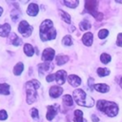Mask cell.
Instances as JSON below:
<instances>
[{
	"label": "cell",
	"mask_w": 122,
	"mask_h": 122,
	"mask_svg": "<svg viewBox=\"0 0 122 122\" xmlns=\"http://www.w3.org/2000/svg\"><path fill=\"white\" fill-rule=\"evenodd\" d=\"M39 35L42 41L52 40L56 37V30L51 19H46L41 23L39 28Z\"/></svg>",
	"instance_id": "cell-1"
},
{
	"label": "cell",
	"mask_w": 122,
	"mask_h": 122,
	"mask_svg": "<svg viewBox=\"0 0 122 122\" xmlns=\"http://www.w3.org/2000/svg\"><path fill=\"white\" fill-rule=\"evenodd\" d=\"M96 106L100 112L106 113L108 116L113 117L118 113V106L114 102L107 100H98Z\"/></svg>",
	"instance_id": "cell-2"
},
{
	"label": "cell",
	"mask_w": 122,
	"mask_h": 122,
	"mask_svg": "<svg viewBox=\"0 0 122 122\" xmlns=\"http://www.w3.org/2000/svg\"><path fill=\"white\" fill-rule=\"evenodd\" d=\"M40 88V82H38L36 79H32L30 81H28L25 85L26 93H27V103L29 105L32 104L36 97H37V90Z\"/></svg>",
	"instance_id": "cell-3"
},
{
	"label": "cell",
	"mask_w": 122,
	"mask_h": 122,
	"mask_svg": "<svg viewBox=\"0 0 122 122\" xmlns=\"http://www.w3.org/2000/svg\"><path fill=\"white\" fill-rule=\"evenodd\" d=\"M72 95H73V98H74L75 102L80 106L90 108V107H92L93 104H94L93 99L92 97L88 96L87 93L83 90H80V89L74 90L73 92H72Z\"/></svg>",
	"instance_id": "cell-4"
},
{
	"label": "cell",
	"mask_w": 122,
	"mask_h": 122,
	"mask_svg": "<svg viewBox=\"0 0 122 122\" xmlns=\"http://www.w3.org/2000/svg\"><path fill=\"white\" fill-rule=\"evenodd\" d=\"M96 1H86L85 8L94 18H96L97 20H101L103 18V14L96 11Z\"/></svg>",
	"instance_id": "cell-5"
},
{
	"label": "cell",
	"mask_w": 122,
	"mask_h": 122,
	"mask_svg": "<svg viewBox=\"0 0 122 122\" xmlns=\"http://www.w3.org/2000/svg\"><path fill=\"white\" fill-rule=\"evenodd\" d=\"M32 30H33V28L26 20H22L19 23L18 31H19L20 34L23 35V37H29V36H30V34L32 32Z\"/></svg>",
	"instance_id": "cell-6"
},
{
	"label": "cell",
	"mask_w": 122,
	"mask_h": 122,
	"mask_svg": "<svg viewBox=\"0 0 122 122\" xmlns=\"http://www.w3.org/2000/svg\"><path fill=\"white\" fill-rule=\"evenodd\" d=\"M55 55V51L51 48H47L43 51V53H42V60L44 62H51L52 61L53 57Z\"/></svg>",
	"instance_id": "cell-7"
},
{
	"label": "cell",
	"mask_w": 122,
	"mask_h": 122,
	"mask_svg": "<svg viewBox=\"0 0 122 122\" xmlns=\"http://www.w3.org/2000/svg\"><path fill=\"white\" fill-rule=\"evenodd\" d=\"M57 110H58V106L57 105H54V106L49 105L47 107V115H46V117H47V119L49 121L53 119V117L55 116V114L57 112Z\"/></svg>",
	"instance_id": "cell-8"
},
{
	"label": "cell",
	"mask_w": 122,
	"mask_h": 122,
	"mask_svg": "<svg viewBox=\"0 0 122 122\" xmlns=\"http://www.w3.org/2000/svg\"><path fill=\"white\" fill-rule=\"evenodd\" d=\"M66 78H67V72L64 70H60V71H56L55 80H56L58 85H63L65 83V81H66Z\"/></svg>",
	"instance_id": "cell-9"
},
{
	"label": "cell",
	"mask_w": 122,
	"mask_h": 122,
	"mask_svg": "<svg viewBox=\"0 0 122 122\" xmlns=\"http://www.w3.org/2000/svg\"><path fill=\"white\" fill-rule=\"evenodd\" d=\"M62 92H63V89L60 86H52L50 89L49 94L52 98H57L62 94Z\"/></svg>",
	"instance_id": "cell-10"
},
{
	"label": "cell",
	"mask_w": 122,
	"mask_h": 122,
	"mask_svg": "<svg viewBox=\"0 0 122 122\" xmlns=\"http://www.w3.org/2000/svg\"><path fill=\"white\" fill-rule=\"evenodd\" d=\"M38 11H39V7H38L37 4H35V3L29 4L28 9H27V13L30 16H35V15H37Z\"/></svg>",
	"instance_id": "cell-11"
},
{
	"label": "cell",
	"mask_w": 122,
	"mask_h": 122,
	"mask_svg": "<svg viewBox=\"0 0 122 122\" xmlns=\"http://www.w3.org/2000/svg\"><path fill=\"white\" fill-rule=\"evenodd\" d=\"M68 81L72 87H78L81 84V78L75 74H71L68 76Z\"/></svg>",
	"instance_id": "cell-12"
},
{
	"label": "cell",
	"mask_w": 122,
	"mask_h": 122,
	"mask_svg": "<svg viewBox=\"0 0 122 122\" xmlns=\"http://www.w3.org/2000/svg\"><path fill=\"white\" fill-rule=\"evenodd\" d=\"M92 41H93V35H92V32H86L82 36V42L84 43V45H86L88 47L92 46Z\"/></svg>",
	"instance_id": "cell-13"
},
{
	"label": "cell",
	"mask_w": 122,
	"mask_h": 122,
	"mask_svg": "<svg viewBox=\"0 0 122 122\" xmlns=\"http://www.w3.org/2000/svg\"><path fill=\"white\" fill-rule=\"evenodd\" d=\"M10 31V25L8 23H5L3 25H0V36L7 37Z\"/></svg>",
	"instance_id": "cell-14"
},
{
	"label": "cell",
	"mask_w": 122,
	"mask_h": 122,
	"mask_svg": "<svg viewBox=\"0 0 122 122\" xmlns=\"http://www.w3.org/2000/svg\"><path fill=\"white\" fill-rule=\"evenodd\" d=\"M50 62H44L42 64H39L38 65V71L40 73H43V72H46L52 69V66L51 65H49Z\"/></svg>",
	"instance_id": "cell-15"
},
{
	"label": "cell",
	"mask_w": 122,
	"mask_h": 122,
	"mask_svg": "<svg viewBox=\"0 0 122 122\" xmlns=\"http://www.w3.org/2000/svg\"><path fill=\"white\" fill-rule=\"evenodd\" d=\"M97 92H109V90H110V87L108 86V85H106V84H102V83H100V84H94V87H93Z\"/></svg>",
	"instance_id": "cell-16"
},
{
	"label": "cell",
	"mask_w": 122,
	"mask_h": 122,
	"mask_svg": "<svg viewBox=\"0 0 122 122\" xmlns=\"http://www.w3.org/2000/svg\"><path fill=\"white\" fill-rule=\"evenodd\" d=\"M24 52L27 56H32L33 53H34V49H33L32 45H30L29 43H26L24 45Z\"/></svg>",
	"instance_id": "cell-17"
},
{
	"label": "cell",
	"mask_w": 122,
	"mask_h": 122,
	"mask_svg": "<svg viewBox=\"0 0 122 122\" xmlns=\"http://www.w3.org/2000/svg\"><path fill=\"white\" fill-rule=\"evenodd\" d=\"M24 71V64L22 62H18L15 66H14V69H13V74L18 76L20 75Z\"/></svg>",
	"instance_id": "cell-18"
},
{
	"label": "cell",
	"mask_w": 122,
	"mask_h": 122,
	"mask_svg": "<svg viewBox=\"0 0 122 122\" xmlns=\"http://www.w3.org/2000/svg\"><path fill=\"white\" fill-rule=\"evenodd\" d=\"M74 122H86L85 119H83V112L80 110H75L74 111V117H73Z\"/></svg>",
	"instance_id": "cell-19"
},
{
	"label": "cell",
	"mask_w": 122,
	"mask_h": 122,
	"mask_svg": "<svg viewBox=\"0 0 122 122\" xmlns=\"http://www.w3.org/2000/svg\"><path fill=\"white\" fill-rule=\"evenodd\" d=\"M0 94L8 95L10 94V85L7 83H0Z\"/></svg>",
	"instance_id": "cell-20"
},
{
	"label": "cell",
	"mask_w": 122,
	"mask_h": 122,
	"mask_svg": "<svg viewBox=\"0 0 122 122\" xmlns=\"http://www.w3.org/2000/svg\"><path fill=\"white\" fill-rule=\"evenodd\" d=\"M69 61V56L67 55H58L56 57V64L58 66H61V65H64L65 63H67Z\"/></svg>",
	"instance_id": "cell-21"
},
{
	"label": "cell",
	"mask_w": 122,
	"mask_h": 122,
	"mask_svg": "<svg viewBox=\"0 0 122 122\" xmlns=\"http://www.w3.org/2000/svg\"><path fill=\"white\" fill-rule=\"evenodd\" d=\"M10 42H11V44L13 46H19V45H21L22 40L15 33H11V35H10Z\"/></svg>",
	"instance_id": "cell-22"
},
{
	"label": "cell",
	"mask_w": 122,
	"mask_h": 122,
	"mask_svg": "<svg viewBox=\"0 0 122 122\" xmlns=\"http://www.w3.org/2000/svg\"><path fill=\"white\" fill-rule=\"evenodd\" d=\"M63 103H64L65 106H68V107L72 106V104H73L72 97H71L70 94H65V95L63 96Z\"/></svg>",
	"instance_id": "cell-23"
},
{
	"label": "cell",
	"mask_w": 122,
	"mask_h": 122,
	"mask_svg": "<svg viewBox=\"0 0 122 122\" xmlns=\"http://www.w3.org/2000/svg\"><path fill=\"white\" fill-rule=\"evenodd\" d=\"M58 12H59L61 18H62L66 23H68V24L71 23V16H70L69 13H67L66 11H64V10H58Z\"/></svg>",
	"instance_id": "cell-24"
},
{
	"label": "cell",
	"mask_w": 122,
	"mask_h": 122,
	"mask_svg": "<svg viewBox=\"0 0 122 122\" xmlns=\"http://www.w3.org/2000/svg\"><path fill=\"white\" fill-rule=\"evenodd\" d=\"M20 15H21V13H20V11L18 10V9H13V10H11V12H10V17H11V20H12L13 22L17 21L18 18L20 17Z\"/></svg>",
	"instance_id": "cell-25"
},
{
	"label": "cell",
	"mask_w": 122,
	"mask_h": 122,
	"mask_svg": "<svg viewBox=\"0 0 122 122\" xmlns=\"http://www.w3.org/2000/svg\"><path fill=\"white\" fill-rule=\"evenodd\" d=\"M63 3H64V5H66L67 7L71 8V9H74V8H76V7L78 6L79 1H77V0H71V1H64Z\"/></svg>",
	"instance_id": "cell-26"
},
{
	"label": "cell",
	"mask_w": 122,
	"mask_h": 122,
	"mask_svg": "<svg viewBox=\"0 0 122 122\" xmlns=\"http://www.w3.org/2000/svg\"><path fill=\"white\" fill-rule=\"evenodd\" d=\"M79 27H80V30H89L91 28V24H90V22L88 20L85 19V20H83V21L80 22Z\"/></svg>",
	"instance_id": "cell-27"
},
{
	"label": "cell",
	"mask_w": 122,
	"mask_h": 122,
	"mask_svg": "<svg viewBox=\"0 0 122 122\" xmlns=\"http://www.w3.org/2000/svg\"><path fill=\"white\" fill-rule=\"evenodd\" d=\"M97 74L100 76V77H103V76H107L110 74V71L106 68H98L97 69Z\"/></svg>",
	"instance_id": "cell-28"
},
{
	"label": "cell",
	"mask_w": 122,
	"mask_h": 122,
	"mask_svg": "<svg viewBox=\"0 0 122 122\" xmlns=\"http://www.w3.org/2000/svg\"><path fill=\"white\" fill-rule=\"evenodd\" d=\"M62 44L64 46H71L72 44V39L71 37V35H66L64 36V38L62 39Z\"/></svg>",
	"instance_id": "cell-29"
},
{
	"label": "cell",
	"mask_w": 122,
	"mask_h": 122,
	"mask_svg": "<svg viewBox=\"0 0 122 122\" xmlns=\"http://www.w3.org/2000/svg\"><path fill=\"white\" fill-rule=\"evenodd\" d=\"M111 55H109L108 53H102L101 55H100V60H101V62L102 63H104V64H108L110 61H111Z\"/></svg>",
	"instance_id": "cell-30"
},
{
	"label": "cell",
	"mask_w": 122,
	"mask_h": 122,
	"mask_svg": "<svg viewBox=\"0 0 122 122\" xmlns=\"http://www.w3.org/2000/svg\"><path fill=\"white\" fill-rule=\"evenodd\" d=\"M108 34H109V30H106V29H102V30H100L98 31V37H99L100 39L106 38V37L108 36Z\"/></svg>",
	"instance_id": "cell-31"
},
{
	"label": "cell",
	"mask_w": 122,
	"mask_h": 122,
	"mask_svg": "<svg viewBox=\"0 0 122 122\" xmlns=\"http://www.w3.org/2000/svg\"><path fill=\"white\" fill-rule=\"evenodd\" d=\"M30 116H31L32 118H34V119L38 118L39 112H38V110H37L36 108H32V109L30 110Z\"/></svg>",
	"instance_id": "cell-32"
},
{
	"label": "cell",
	"mask_w": 122,
	"mask_h": 122,
	"mask_svg": "<svg viewBox=\"0 0 122 122\" xmlns=\"http://www.w3.org/2000/svg\"><path fill=\"white\" fill-rule=\"evenodd\" d=\"M8 118V113L5 110L0 111V120H6Z\"/></svg>",
	"instance_id": "cell-33"
},
{
	"label": "cell",
	"mask_w": 122,
	"mask_h": 122,
	"mask_svg": "<svg viewBox=\"0 0 122 122\" xmlns=\"http://www.w3.org/2000/svg\"><path fill=\"white\" fill-rule=\"evenodd\" d=\"M55 79V74L54 73H51V74H49L48 76H46V81L47 82H51V81H53Z\"/></svg>",
	"instance_id": "cell-34"
},
{
	"label": "cell",
	"mask_w": 122,
	"mask_h": 122,
	"mask_svg": "<svg viewBox=\"0 0 122 122\" xmlns=\"http://www.w3.org/2000/svg\"><path fill=\"white\" fill-rule=\"evenodd\" d=\"M116 44H117V46L122 47V32L119 33V34L117 35V41H116Z\"/></svg>",
	"instance_id": "cell-35"
},
{
	"label": "cell",
	"mask_w": 122,
	"mask_h": 122,
	"mask_svg": "<svg viewBox=\"0 0 122 122\" xmlns=\"http://www.w3.org/2000/svg\"><path fill=\"white\" fill-rule=\"evenodd\" d=\"M92 83H93V78H89V86H90V89H91V90L93 89Z\"/></svg>",
	"instance_id": "cell-36"
},
{
	"label": "cell",
	"mask_w": 122,
	"mask_h": 122,
	"mask_svg": "<svg viewBox=\"0 0 122 122\" xmlns=\"http://www.w3.org/2000/svg\"><path fill=\"white\" fill-rule=\"evenodd\" d=\"M92 119L93 122H98L99 121V118L96 115H94V114H92Z\"/></svg>",
	"instance_id": "cell-37"
},
{
	"label": "cell",
	"mask_w": 122,
	"mask_h": 122,
	"mask_svg": "<svg viewBox=\"0 0 122 122\" xmlns=\"http://www.w3.org/2000/svg\"><path fill=\"white\" fill-rule=\"evenodd\" d=\"M2 13H3V8H2V7H0V16L2 15Z\"/></svg>",
	"instance_id": "cell-38"
},
{
	"label": "cell",
	"mask_w": 122,
	"mask_h": 122,
	"mask_svg": "<svg viewBox=\"0 0 122 122\" xmlns=\"http://www.w3.org/2000/svg\"><path fill=\"white\" fill-rule=\"evenodd\" d=\"M120 87L122 88V78H121V80H120Z\"/></svg>",
	"instance_id": "cell-39"
}]
</instances>
